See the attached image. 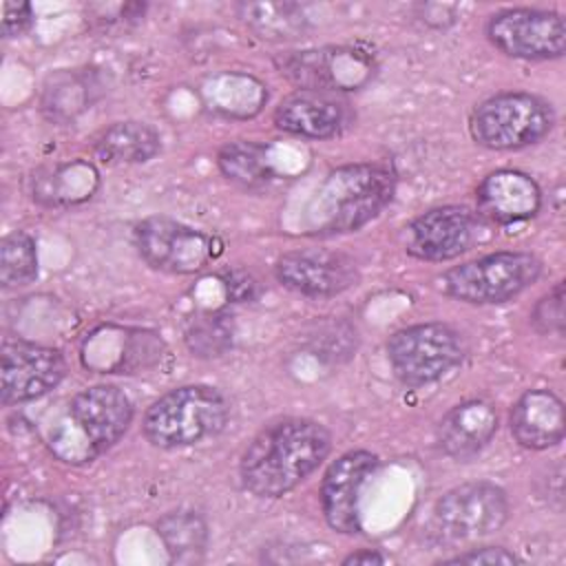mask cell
Instances as JSON below:
<instances>
[{"label": "cell", "instance_id": "6da1fadb", "mask_svg": "<svg viewBox=\"0 0 566 566\" xmlns=\"http://www.w3.org/2000/svg\"><path fill=\"white\" fill-rule=\"evenodd\" d=\"M332 449L329 431L307 418H283L261 429L245 447L239 475L256 497H281L298 486Z\"/></svg>", "mask_w": 566, "mask_h": 566}, {"label": "cell", "instance_id": "7a4b0ae2", "mask_svg": "<svg viewBox=\"0 0 566 566\" xmlns=\"http://www.w3.org/2000/svg\"><path fill=\"white\" fill-rule=\"evenodd\" d=\"M396 177L382 164H347L332 170L314 192L305 226L312 234L354 232L394 197Z\"/></svg>", "mask_w": 566, "mask_h": 566}, {"label": "cell", "instance_id": "3957f363", "mask_svg": "<svg viewBox=\"0 0 566 566\" xmlns=\"http://www.w3.org/2000/svg\"><path fill=\"white\" fill-rule=\"evenodd\" d=\"M228 400L210 385H181L155 400L142 420L146 440L159 449L192 447L214 438L228 422Z\"/></svg>", "mask_w": 566, "mask_h": 566}, {"label": "cell", "instance_id": "277c9868", "mask_svg": "<svg viewBox=\"0 0 566 566\" xmlns=\"http://www.w3.org/2000/svg\"><path fill=\"white\" fill-rule=\"evenodd\" d=\"M539 274L542 261L535 254L502 250L449 268L440 274L438 283L440 290L455 301L493 305L517 296L531 287Z\"/></svg>", "mask_w": 566, "mask_h": 566}, {"label": "cell", "instance_id": "5b68a950", "mask_svg": "<svg viewBox=\"0 0 566 566\" xmlns=\"http://www.w3.org/2000/svg\"><path fill=\"white\" fill-rule=\"evenodd\" d=\"M555 115L537 95L509 91L480 102L471 117V137L491 150H517L537 144L553 128Z\"/></svg>", "mask_w": 566, "mask_h": 566}, {"label": "cell", "instance_id": "8992f818", "mask_svg": "<svg viewBox=\"0 0 566 566\" xmlns=\"http://www.w3.org/2000/svg\"><path fill=\"white\" fill-rule=\"evenodd\" d=\"M464 343L447 323H418L387 340V358L396 378L409 387L431 385L462 363Z\"/></svg>", "mask_w": 566, "mask_h": 566}, {"label": "cell", "instance_id": "52a82bcc", "mask_svg": "<svg viewBox=\"0 0 566 566\" xmlns=\"http://www.w3.org/2000/svg\"><path fill=\"white\" fill-rule=\"evenodd\" d=\"M509 497L493 482H467L449 489L433 506V533L440 542L478 539L500 531L509 520Z\"/></svg>", "mask_w": 566, "mask_h": 566}, {"label": "cell", "instance_id": "ba28073f", "mask_svg": "<svg viewBox=\"0 0 566 566\" xmlns=\"http://www.w3.org/2000/svg\"><path fill=\"white\" fill-rule=\"evenodd\" d=\"M276 66L298 88L325 93L358 91L376 75L374 55L358 46L290 51L276 60Z\"/></svg>", "mask_w": 566, "mask_h": 566}, {"label": "cell", "instance_id": "9c48e42d", "mask_svg": "<svg viewBox=\"0 0 566 566\" xmlns=\"http://www.w3.org/2000/svg\"><path fill=\"white\" fill-rule=\"evenodd\" d=\"M135 245L150 268L170 274H195L219 252L214 237L168 217L137 223Z\"/></svg>", "mask_w": 566, "mask_h": 566}, {"label": "cell", "instance_id": "30bf717a", "mask_svg": "<svg viewBox=\"0 0 566 566\" xmlns=\"http://www.w3.org/2000/svg\"><path fill=\"white\" fill-rule=\"evenodd\" d=\"M486 38L511 57L555 60L566 49V24L555 11L504 9L489 18Z\"/></svg>", "mask_w": 566, "mask_h": 566}, {"label": "cell", "instance_id": "8fae6325", "mask_svg": "<svg viewBox=\"0 0 566 566\" xmlns=\"http://www.w3.org/2000/svg\"><path fill=\"white\" fill-rule=\"evenodd\" d=\"M133 420L128 396L115 385H93L69 402L71 433L82 438L86 460L108 451L119 442Z\"/></svg>", "mask_w": 566, "mask_h": 566}, {"label": "cell", "instance_id": "7c38bea8", "mask_svg": "<svg viewBox=\"0 0 566 566\" xmlns=\"http://www.w3.org/2000/svg\"><path fill=\"white\" fill-rule=\"evenodd\" d=\"M64 374L66 360L57 349L29 340L2 343V405H18L49 394L62 382Z\"/></svg>", "mask_w": 566, "mask_h": 566}, {"label": "cell", "instance_id": "4fadbf2b", "mask_svg": "<svg viewBox=\"0 0 566 566\" xmlns=\"http://www.w3.org/2000/svg\"><path fill=\"white\" fill-rule=\"evenodd\" d=\"M80 356L99 374H139L159 365L164 343L150 329L102 325L84 338Z\"/></svg>", "mask_w": 566, "mask_h": 566}, {"label": "cell", "instance_id": "5bb4252c", "mask_svg": "<svg viewBox=\"0 0 566 566\" xmlns=\"http://www.w3.org/2000/svg\"><path fill=\"white\" fill-rule=\"evenodd\" d=\"M478 217L464 206H438L405 228V250L422 261H449L478 239Z\"/></svg>", "mask_w": 566, "mask_h": 566}, {"label": "cell", "instance_id": "9a60e30c", "mask_svg": "<svg viewBox=\"0 0 566 566\" xmlns=\"http://www.w3.org/2000/svg\"><path fill=\"white\" fill-rule=\"evenodd\" d=\"M274 274L281 285L305 296H334L358 281L352 256L332 250H292L276 259Z\"/></svg>", "mask_w": 566, "mask_h": 566}, {"label": "cell", "instance_id": "2e32d148", "mask_svg": "<svg viewBox=\"0 0 566 566\" xmlns=\"http://www.w3.org/2000/svg\"><path fill=\"white\" fill-rule=\"evenodd\" d=\"M376 464L378 458L371 451L356 449L327 467L321 482V509L336 533L354 535L360 531V489Z\"/></svg>", "mask_w": 566, "mask_h": 566}, {"label": "cell", "instance_id": "e0dca14e", "mask_svg": "<svg viewBox=\"0 0 566 566\" xmlns=\"http://www.w3.org/2000/svg\"><path fill=\"white\" fill-rule=\"evenodd\" d=\"M349 104L336 93L298 88L279 102L274 111V124L283 133L327 139L336 137L349 124Z\"/></svg>", "mask_w": 566, "mask_h": 566}, {"label": "cell", "instance_id": "ac0fdd59", "mask_svg": "<svg viewBox=\"0 0 566 566\" xmlns=\"http://www.w3.org/2000/svg\"><path fill=\"white\" fill-rule=\"evenodd\" d=\"M480 212L500 226H513L533 219L542 208V190L526 172L502 168L478 186Z\"/></svg>", "mask_w": 566, "mask_h": 566}, {"label": "cell", "instance_id": "d6986e66", "mask_svg": "<svg viewBox=\"0 0 566 566\" xmlns=\"http://www.w3.org/2000/svg\"><path fill=\"white\" fill-rule=\"evenodd\" d=\"M497 424V409L489 400H464L440 420L438 444L453 460H471L491 442Z\"/></svg>", "mask_w": 566, "mask_h": 566}, {"label": "cell", "instance_id": "ffe728a7", "mask_svg": "<svg viewBox=\"0 0 566 566\" xmlns=\"http://www.w3.org/2000/svg\"><path fill=\"white\" fill-rule=\"evenodd\" d=\"M566 431L564 405L551 389L524 391L511 409V433L524 449L542 451L562 442Z\"/></svg>", "mask_w": 566, "mask_h": 566}, {"label": "cell", "instance_id": "44dd1931", "mask_svg": "<svg viewBox=\"0 0 566 566\" xmlns=\"http://www.w3.org/2000/svg\"><path fill=\"white\" fill-rule=\"evenodd\" d=\"M99 188V172L86 159L42 166L31 175V197L44 208H69L88 201Z\"/></svg>", "mask_w": 566, "mask_h": 566}, {"label": "cell", "instance_id": "7402d4cb", "mask_svg": "<svg viewBox=\"0 0 566 566\" xmlns=\"http://www.w3.org/2000/svg\"><path fill=\"white\" fill-rule=\"evenodd\" d=\"M199 97L212 113L230 119H250L268 102L265 84L243 71H219L199 84Z\"/></svg>", "mask_w": 566, "mask_h": 566}, {"label": "cell", "instance_id": "603a6c76", "mask_svg": "<svg viewBox=\"0 0 566 566\" xmlns=\"http://www.w3.org/2000/svg\"><path fill=\"white\" fill-rule=\"evenodd\" d=\"M95 82L86 71H53L40 93V111L49 122L69 124L93 102Z\"/></svg>", "mask_w": 566, "mask_h": 566}, {"label": "cell", "instance_id": "cb8c5ba5", "mask_svg": "<svg viewBox=\"0 0 566 566\" xmlns=\"http://www.w3.org/2000/svg\"><path fill=\"white\" fill-rule=\"evenodd\" d=\"M161 150L159 133L144 122H115L95 139V153L106 164H144Z\"/></svg>", "mask_w": 566, "mask_h": 566}, {"label": "cell", "instance_id": "d4e9b609", "mask_svg": "<svg viewBox=\"0 0 566 566\" xmlns=\"http://www.w3.org/2000/svg\"><path fill=\"white\" fill-rule=\"evenodd\" d=\"M237 13L256 38L268 42L298 40L307 31V15L294 2H241Z\"/></svg>", "mask_w": 566, "mask_h": 566}, {"label": "cell", "instance_id": "484cf974", "mask_svg": "<svg viewBox=\"0 0 566 566\" xmlns=\"http://www.w3.org/2000/svg\"><path fill=\"white\" fill-rule=\"evenodd\" d=\"M157 535L166 553L177 564H195L203 559L208 546V524L197 511H172L159 517Z\"/></svg>", "mask_w": 566, "mask_h": 566}, {"label": "cell", "instance_id": "4316f807", "mask_svg": "<svg viewBox=\"0 0 566 566\" xmlns=\"http://www.w3.org/2000/svg\"><path fill=\"white\" fill-rule=\"evenodd\" d=\"M217 166L228 181L250 190L263 188L274 179L268 148L256 142H228L217 155Z\"/></svg>", "mask_w": 566, "mask_h": 566}, {"label": "cell", "instance_id": "83f0119b", "mask_svg": "<svg viewBox=\"0 0 566 566\" xmlns=\"http://www.w3.org/2000/svg\"><path fill=\"white\" fill-rule=\"evenodd\" d=\"M38 276V250L31 234L15 230L0 243V283L4 290L24 287Z\"/></svg>", "mask_w": 566, "mask_h": 566}, {"label": "cell", "instance_id": "f1b7e54d", "mask_svg": "<svg viewBox=\"0 0 566 566\" xmlns=\"http://www.w3.org/2000/svg\"><path fill=\"white\" fill-rule=\"evenodd\" d=\"M232 318L223 312H206L195 316L186 327V345L195 356L217 358L232 347Z\"/></svg>", "mask_w": 566, "mask_h": 566}, {"label": "cell", "instance_id": "f546056e", "mask_svg": "<svg viewBox=\"0 0 566 566\" xmlns=\"http://www.w3.org/2000/svg\"><path fill=\"white\" fill-rule=\"evenodd\" d=\"M531 323L542 334L564 332V285L557 283L546 296H542L531 314Z\"/></svg>", "mask_w": 566, "mask_h": 566}, {"label": "cell", "instance_id": "4dcf8cb0", "mask_svg": "<svg viewBox=\"0 0 566 566\" xmlns=\"http://www.w3.org/2000/svg\"><path fill=\"white\" fill-rule=\"evenodd\" d=\"M520 557L502 546H482V548H469L455 557L444 559V564H517Z\"/></svg>", "mask_w": 566, "mask_h": 566}, {"label": "cell", "instance_id": "1f68e13d", "mask_svg": "<svg viewBox=\"0 0 566 566\" xmlns=\"http://www.w3.org/2000/svg\"><path fill=\"white\" fill-rule=\"evenodd\" d=\"M31 24V7L27 2H4L2 4V35L15 38Z\"/></svg>", "mask_w": 566, "mask_h": 566}, {"label": "cell", "instance_id": "d6a6232c", "mask_svg": "<svg viewBox=\"0 0 566 566\" xmlns=\"http://www.w3.org/2000/svg\"><path fill=\"white\" fill-rule=\"evenodd\" d=\"M223 285L228 290V296L234 301H250L256 292V281L248 272H241V270L226 272Z\"/></svg>", "mask_w": 566, "mask_h": 566}, {"label": "cell", "instance_id": "836d02e7", "mask_svg": "<svg viewBox=\"0 0 566 566\" xmlns=\"http://www.w3.org/2000/svg\"><path fill=\"white\" fill-rule=\"evenodd\" d=\"M422 22L436 29H444L455 22V7L451 4H422Z\"/></svg>", "mask_w": 566, "mask_h": 566}, {"label": "cell", "instance_id": "e575fe53", "mask_svg": "<svg viewBox=\"0 0 566 566\" xmlns=\"http://www.w3.org/2000/svg\"><path fill=\"white\" fill-rule=\"evenodd\" d=\"M385 562H387V557L376 548H360L343 559L345 566H349V564H385Z\"/></svg>", "mask_w": 566, "mask_h": 566}]
</instances>
